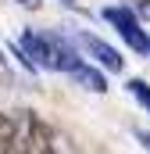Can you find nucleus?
I'll return each mask as SVG.
<instances>
[{
    "label": "nucleus",
    "mask_w": 150,
    "mask_h": 154,
    "mask_svg": "<svg viewBox=\"0 0 150 154\" xmlns=\"http://www.w3.org/2000/svg\"><path fill=\"white\" fill-rule=\"evenodd\" d=\"M18 4H22V7H29V11H32V7H39V0H18Z\"/></svg>",
    "instance_id": "obj_10"
},
{
    "label": "nucleus",
    "mask_w": 150,
    "mask_h": 154,
    "mask_svg": "<svg viewBox=\"0 0 150 154\" xmlns=\"http://www.w3.org/2000/svg\"><path fill=\"white\" fill-rule=\"evenodd\" d=\"M129 93H132V97H136V100L150 111V86L143 82V79H129Z\"/></svg>",
    "instance_id": "obj_7"
},
{
    "label": "nucleus",
    "mask_w": 150,
    "mask_h": 154,
    "mask_svg": "<svg viewBox=\"0 0 150 154\" xmlns=\"http://www.w3.org/2000/svg\"><path fill=\"white\" fill-rule=\"evenodd\" d=\"M0 61H4V57H0Z\"/></svg>",
    "instance_id": "obj_12"
},
{
    "label": "nucleus",
    "mask_w": 150,
    "mask_h": 154,
    "mask_svg": "<svg viewBox=\"0 0 150 154\" xmlns=\"http://www.w3.org/2000/svg\"><path fill=\"white\" fill-rule=\"evenodd\" d=\"M132 11L140 18H150V0H132Z\"/></svg>",
    "instance_id": "obj_8"
},
{
    "label": "nucleus",
    "mask_w": 150,
    "mask_h": 154,
    "mask_svg": "<svg viewBox=\"0 0 150 154\" xmlns=\"http://www.w3.org/2000/svg\"><path fill=\"white\" fill-rule=\"evenodd\" d=\"M14 140H18V129L14 122L0 111V154H14Z\"/></svg>",
    "instance_id": "obj_6"
},
{
    "label": "nucleus",
    "mask_w": 150,
    "mask_h": 154,
    "mask_svg": "<svg viewBox=\"0 0 150 154\" xmlns=\"http://www.w3.org/2000/svg\"><path fill=\"white\" fill-rule=\"evenodd\" d=\"M79 43H82V47H86V50H89V54H93V57H97V61H100L107 72H122V68H125L122 54L114 50L111 43H104L100 36H93V32H82V36H79Z\"/></svg>",
    "instance_id": "obj_4"
},
{
    "label": "nucleus",
    "mask_w": 150,
    "mask_h": 154,
    "mask_svg": "<svg viewBox=\"0 0 150 154\" xmlns=\"http://www.w3.org/2000/svg\"><path fill=\"white\" fill-rule=\"evenodd\" d=\"M22 61L29 68H54V72H72L79 65V54L68 39L43 36V32H25L22 36Z\"/></svg>",
    "instance_id": "obj_1"
},
{
    "label": "nucleus",
    "mask_w": 150,
    "mask_h": 154,
    "mask_svg": "<svg viewBox=\"0 0 150 154\" xmlns=\"http://www.w3.org/2000/svg\"><path fill=\"white\" fill-rule=\"evenodd\" d=\"M68 75H72L75 82H79V86H86V90H97V93H104V90H107V82H104V75H100L97 68H89V65H82V61L75 65V68L68 72Z\"/></svg>",
    "instance_id": "obj_5"
},
{
    "label": "nucleus",
    "mask_w": 150,
    "mask_h": 154,
    "mask_svg": "<svg viewBox=\"0 0 150 154\" xmlns=\"http://www.w3.org/2000/svg\"><path fill=\"white\" fill-rule=\"evenodd\" d=\"M104 18H107L114 29H118V36L125 39L132 50H140V54H143V50H150V36L140 29L136 11H129V7H107V11H104Z\"/></svg>",
    "instance_id": "obj_3"
},
{
    "label": "nucleus",
    "mask_w": 150,
    "mask_h": 154,
    "mask_svg": "<svg viewBox=\"0 0 150 154\" xmlns=\"http://www.w3.org/2000/svg\"><path fill=\"white\" fill-rule=\"evenodd\" d=\"M14 154H54V136H50V129L36 115L22 118L18 140H14Z\"/></svg>",
    "instance_id": "obj_2"
},
{
    "label": "nucleus",
    "mask_w": 150,
    "mask_h": 154,
    "mask_svg": "<svg viewBox=\"0 0 150 154\" xmlns=\"http://www.w3.org/2000/svg\"><path fill=\"white\" fill-rule=\"evenodd\" d=\"M64 4H72V0H64Z\"/></svg>",
    "instance_id": "obj_11"
},
{
    "label": "nucleus",
    "mask_w": 150,
    "mask_h": 154,
    "mask_svg": "<svg viewBox=\"0 0 150 154\" xmlns=\"http://www.w3.org/2000/svg\"><path fill=\"white\" fill-rule=\"evenodd\" d=\"M136 136H140V143H143V147H147V151H150V129H140Z\"/></svg>",
    "instance_id": "obj_9"
}]
</instances>
